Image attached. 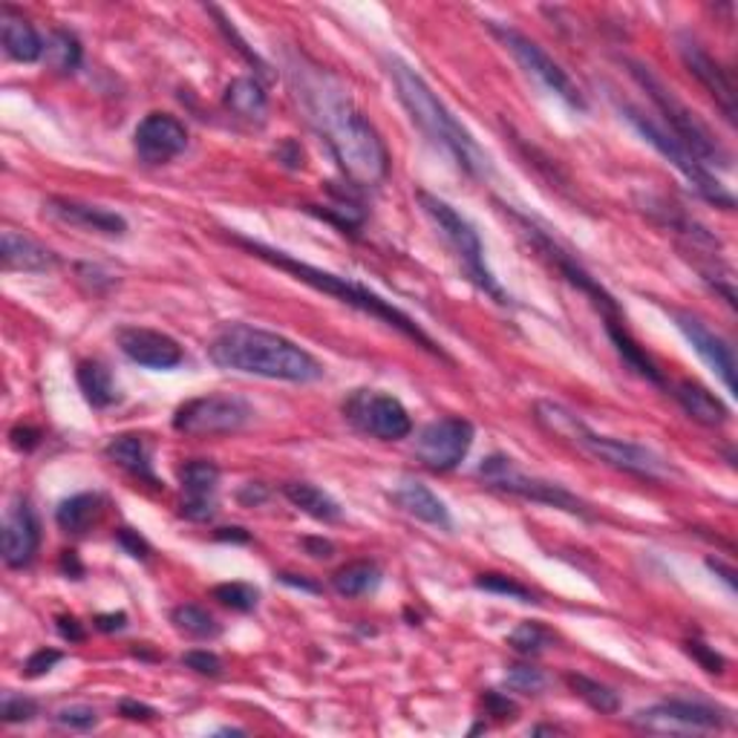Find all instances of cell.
Segmentation results:
<instances>
[{
  "label": "cell",
  "instance_id": "obj_49",
  "mask_svg": "<svg viewBox=\"0 0 738 738\" xmlns=\"http://www.w3.org/2000/svg\"><path fill=\"white\" fill-rule=\"evenodd\" d=\"M9 439H12V448L18 450H32L41 439V432L32 430V427H15V430L9 432Z\"/></svg>",
  "mask_w": 738,
  "mask_h": 738
},
{
  "label": "cell",
  "instance_id": "obj_18",
  "mask_svg": "<svg viewBox=\"0 0 738 738\" xmlns=\"http://www.w3.org/2000/svg\"><path fill=\"white\" fill-rule=\"evenodd\" d=\"M116 343L125 352V359L139 366H148V370H173L185 359L180 343L164 332H157V329L121 327L116 332Z\"/></svg>",
  "mask_w": 738,
  "mask_h": 738
},
{
  "label": "cell",
  "instance_id": "obj_11",
  "mask_svg": "<svg viewBox=\"0 0 738 738\" xmlns=\"http://www.w3.org/2000/svg\"><path fill=\"white\" fill-rule=\"evenodd\" d=\"M343 416L355 430L378 441L407 439L413 432L410 413L404 410V404L378 389H355L343 402Z\"/></svg>",
  "mask_w": 738,
  "mask_h": 738
},
{
  "label": "cell",
  "instance_id": "obj_46",
  "mask_svg": "<svg viewBox=\"0 0 738 738\" xmlns=\"http://www.w3.org/2000/svg\"><path fill=\"white\" fill-rule=\"evenodd\" d=\"M485 707H488V713H491V716L502 718V721H505V718H514V713H516V704L511 702L507 695H500V693H488L485 695Z\"/></svg>",
  "mask_w": 738,
  "mask_h": 738
},
{
  "label": "cell",
  "instance_id": "obj_8",
  "mask_svg": "<svg viewBox=\"0 0 738 738\" xmlns=\"http://www.w3.org/2000/svg\"><path fill=\"white\" fill-rule=\"evenodd\" d=\"M477 477L482 479L488 488H493V491L514 493V496L539 502V505L557 507V511H566V514L591 516L589 505H586L580 496H575V493L566 491V488L557 485V482H548V479H539V477H528V473H523V470L516 468L507 456H500V453L488 456L485 462L479 464Z\"/></svg>",
  "mask_w": 738,
  "mask_h": 738
},
{
  "label": "cell",
  "instance_id": "obj_57",
  "mask_svg": "<svg viewBox=\"0 0 738 738\" xmlns=\"http://www.w3.org/2000/svg\"><path fill=\"white\" fill-rule=\"evenodd\" d=\"M280 580L286 582V586H298V589H307V591H321L318 589V586H314V582H307V580H295V575H280Z\"/></svg>",
  "mask_w": 738,
  "mask_h": 738
},
{
  "label": "cell",
  "instance_id": "obj_48",
  "mask_svg": "<svg viewBox=\"0 0 738 738\" xmlns=\"http://www.w3.org/2000/svg\"><path fill=\"white\" fill-rule=\"evenodd\" d=\"M119 543L125 545L127 552L133 554V557H142V559H145V557H148V554H150V545L145 543V539L139 537V534H136V531H130V528H121V531H119Z\"/></svg>",
  "mask_w": 738,
  "mask_h": 738
},
{
  "label": "cell",
  "instance_id": "obj_55",
  "mask_svg": "<svg viewBox=\"0 0 738 738\" xmlns=\"http://www.w3.org/2000/svg\"><path fill=\"white\" fill-rule=\"evenodd\" d=\"M709 568H713V571H718V575L724 577V582H727L730 589H736V575H732L730 568H724L721 563H718V559H709Z\"/></svg>",
  "mask_w": 738,
  "mask_h": 738
},
{
  "label": "cell",
  "instance_id": "obj_15",
  "mask_svg": "<svg viewBox=\"0 0 738 738\" xmlns=\"http://www.w3.org/2000/svg\"><path fill=\"white\" fill-rule=\"evenodd\" d=\"M730 721L727 713L698 702H664L655 707L641 709L634 724L652 732H695V730H721Z\"/></svg>",
  "mask_w": 738,
  "mask_h": 738
},
{
  "label": "cell",
  "instance_id": "obj_53",
  "mask_svg": "<svg viewBox=\"0 0 738 738\" xmlns=\"http://www.w3.org/2000/svg\"><path fill=\"white\" fill-rule=\"evenodd\" d=\"M58 632L73 643L84 641V629L78 627V620H75V618H58Z\"/></svg>",
  "mask_w": 738,
  "mask_h": 738
},
{
  "label": "cell",
  "instance_id": "obj_12",
  "mask_svg": "<svg viewBox=\"0 0 738 738\" xmlns=\"http://www.w3.org/2000/svg\"><path fill=\"white\" fill-rule=\"evenodd\" d=\"M505 211L511 216H514L516 223H520V228H523L525 237H528L531 243L537 246V252L543 254L545 260L552 263V266H557L559 275L566 277L568 284L575 286V289H580L582 295H586V298H589L591 303H595L597 312L603 314L606 321H623V318H620V309H618V303H614L612 295H609V291H606L603 286L597 284L595 277H591L589 271L582 269L580 263H577L575 257H571V254L563 252V248H559V243L552 237V234H545L537 223H531V216L520 214V211H514V208H505Z\"/></svg>",
  "mask_w": 738,
  "mask_h": 738
},
{
  "label": "cell",
  "instance_id": "obj_25",
  "mask_svg": "<svg viewBox=\"0 0 738 738\" xmlns=\"http://www.w3.org/2000/svg\"><path fill=\"white\" fill-rule=\"evenodd\" d=\"M0 257H3L7 271H50L58 263L55 252H50L26 234L12 232V228H7L0 237Z\"/></svg>",
  "mask_w": 738,
  "mask_h": 738
},
{
  "label": "cell",
  "instance_id": "obj_42",
  "mask_svg": "<svg viewBox=\"0 0 738 738\" xmlns=\"http://www.w3.org/2000/svg\"><path fill=\"white\" fill-rule=\"evenodd\" d=\"M55 721L61 727H69V730H93L98 724L96 709L84 707V704H73V707H64L55 713Z\"/></svg>",
  "mask_w": 738,
  "mask_h": 738
},
{
  "label": "cell",
  "instance_id": "obj_40",
  "mask_svg": "<svg viewBox=\"0 0 738 738\" xmlns=\"http://www.w3.org/2000/svg\"><path fill=\"white\" fill-rule=\"evenodd\" d=\"M477 586H479V589L491 591V595L514 597V600H520V603H537L534 591L525 589L523 582L511 580V577H505V575H479Z\"/></svg>",
  "mask_w": 738,
  "mask_h": 738
},
{
  "label": "cell",
  "instance_id": "obj_20",
  "mask_svg": "<svg viewBox=\"0 0 738 738\" xmlns=\"http://www.w3.org/2000/svg\"><path fill=\"white\" fill-rule=\"evenodd\" d=\"M44 214L58 220V223L69 225V228H82V232L101 234V237H125L127 220L116 211H107L101 205H90V202L64 200V196H50L44 202Z\"/></svg>",
  "mask_w": 738,
  "mask_h": 738
},
{
  "label": "cell",
  "instance_id": "obj_19",
  "mask_svg": "<svg viewBox=\"0 0 738 738\" xmlns=\"http://www.w3.org/2000/svg\"><path fill=\"white\" fill-rule=\"evenodd\" d=\"M681 58H684L686 69L707 87V93L716 98V105L721 107L724 119L736 121V87H732L730 73L718 64L713 55L704 50L695 38H681Z\"/></svg>",
  "mask_w": 738,
  "mask_h": 738
},
{
  "label": "cell",
  "instance_id": "obj_41",
  "mask_svg": "<svg viewBox=\"0 0 738 738\" xmlns=\"http://www.w3.org/2000/svg\"><path fill=\"white\" fill-rule=\"evenodd\" d=\"M38 716V704L32 698H23V695L7 693L3 702H0V721L3 724H23L32 721Z\"/></svg>",
  "mask_w": 738,
  "mask_h": 738
},
{
  "label": "cell",
  "instance_id": "obj_43",
  "mask_svg": "<svg viewBox=\"0 0 738 738\" xmlns=\"http://www.w3.org/2000/svg\"><path fill=\"white\" fill-rule=\"evenodd\" d=\"M182 664H185L188 670L200 672V675H211V678L223 675V661H220L214 652H208V649H194V652H185V655H182Z\"/></svg>",
  "mask_w": 738,
  "mask_h": 738
},
{
  "label": "cell",
  "instance_id": "obj_28",
  "mask_svg": "<svg viewBox=\"0 0 738 738\" xmlns=\"http://www.w3.org/2000/svg\"><path fill=\"white\" fill-rule=\"evenodd\" d=\"M225 107L246 121L263 125L269 116V98L263 93V84L257 78H234L225 87Z\"/></svg>",
  "mask_w": 738,
  "mask_h": 738
},
{
  "label": "cell",
  "instance_id": "obj_4",
  "mask_svg": "<svg viewBox=\"0 0 738 738\" xmlns=\"http://www.w3.org/2000/svg\"><path fill=\"white\" fill-rule=\"evenodd\" d=\"M234 243L246 248V252H252L254 257H260V260L271 263L275 269L289 271V275L295 277V280H300V284L312 286V289L323 291V295H329V298L341 300V303H346V307L359 309V312L370 314V318H375V321L398 329L402 335H407L410 341H416L421 350H427L430 355H439V359L448 361L445 350H441L439 343L432 341L430 335H427L425 329L413 321L410 314H404L402 309H396L393 303H387V300L381 298V295H375V291L366 289V286L355 284V280H350V277H338V275H332V271L314 269V266H309V263L295 260V257H289L286 252H277V248L263 246V243H254V239L234 237Z\"/></svg>",
  "mask_w": 738,
  "mask_h": 738
},
{
  "label": "cell",
  "instance_id": "obj_24",
  "mask_svg": "<svg viewBox=\"0 0 738 738\" xmlns=\"http://www.w3.org/2000/svg\"><path fill=\"white\" fill-rule=\"evenodd\" d=\"M0 41H3V50H7V55L12 61L32 64V61L44 58V41H41V35L12 7H0Z\"/></svg>",
  "mask_w": 738,
  "mask_h": 738
},
{
  "label": "cell",
  "instance_id": "obj_38",
  "mask_svg": "<svg viewBox=\"0 0 738 738\" xmlns=\"http://www.w3.org/2000/svg\"><path fill=\"white\" fill-rule=\"evenodd\" d=\"M505 684H507V689H514V693L539 695L545 689V686H548V678H545V675L537 670V666L516 664V666H507Z\"/></svg>",
  "mask_w": 738,
  "mask_h": 738
},
{
  "label": "cell",
  "instance_id": "obj_45",
  "mask_svg": "<svg viewBox=\"0 0 738 738\" xmlns=\"http://www.w3.org/2000/svg\"><path fill=\"white\" fill-rule=\"evenodd\" d=\"M686 652H689V655H693L707 672H724V657L718 655L716 649H709V646H704V643L693 641V643H686Z\"/></svg>",
  "mask_w": 738,
  "mask_h": 738
},
{
  "label": "cell",
  "instance_id": "obj_56",
  "mask_svg": "<svg viewBox=\"0 0 738 738\" xmlns=\"http://www.w3.org/2000/svg\"><path fill=\"white\" fill-rule=\"evenodd\" d=\"M216 539H239V543H246L248 534L243 528H223L216 531Z\"/></svg>",
  "mask_w": 738,
  "mask_h": 738
},
{
  "label": "cell",
  "instance_id": "obj_2",
  "mask_svg": "<svg viewBox=\"0 0 738 738\" xmlns=\"http://www.w3.org/2000/svg\"><path fill=\"white\" fill-rule=\"evenodd\" d=\"M208 355L223 370L257 378L289 381V384H312L323 378V364L312 352L277 332L248 323H228L220 329L211 341Z\"/></svg>",
  "mask_w": 738,
  "mask_h": 738
},
{
  "label": "cell",
  "instance_id": "obj_22",
  "mask_svg": "<svg viewBox=\"0 0 738 738\" xmlns=\"http://www.w3.org/2000/svg\"><path fill=\"white\" fill-rule=\"evenodd\" d=\"M41 528L32 507L23 500L9 507L3 516V563L9 568H26L35 559Z\"/></svg>",
  "mask_w": 738,
  "mask_h": 738
},
{
  "label": "cell",
  "instance_id": "obj_47",
  "mask_svg": "<svg viewBox=\"0 0 738 738\" xmlns=\"http://www.w3.org/2000/svg\"><path fill=\"white\" fill-rule=\"evenodd\" d=\"M119 713L125 718H130V721H150V718H157V709L142 702H133V698H125L119 704Z\"/></svg>",
  "mask_w": 738,
  "mask_h": 738
},
{
  "label": "cell",
  "instance_id": "obj_51",
  "mask_svg": "<svg viewBox=\"0 0 738 738\" xmlns=\"http://www.w3.org/2000/svg\"><path fill=\"white\" fill-rule=\"evenodd\" d=\"M266 496H269V493H266V488H263L260 482H248V485L239 491V502H243V505H260Z\"/></svg>",
  "mask_w": 738,
  "mask_h": 738
},
{
  "label": "cell",
  "instance_id": "obj_17",
  "mask_svg": "<svg viewBox=\"0 0 738 738\" xmlns=\"http://www.w3.org/2000/svg\"><path fill=\"white\" fill-rule=\"evenodd\" d=\"M133 148L145 164H164L188 148V130L171 113H150L136 127Z\"/></svg>",
  "mask_w": 738,
  "mask_h": 738
},
{
  "label": "cell",
  "instance_id": "obj_26",
  "mask_svg": "<svg viewBox=\"0 0 738 738\" xmlns=\"http://www.w3.org/2000/svg\"><path fill=\"white\" fill-rule=\"evenodd\" d=\"M675 398H678L686 416L698 421V425L721 427L730 421V407L716 393H709L704 384H698V381H681V384H675Z\"/></svg>",
  "mask_w": 738,
  "mask_h": 738
},
{
  "label": "cell",
  "instance_id": "obj_37",
  "mask_svg": "<svg viewBox=\"0 0 738 738\" xmlns=\"http://www.w3.org/2000/svg\"><path fill=\"white\" fill-rule=\"evenodd\" d=\"M211 595L223 606L234 609V612H252L254 606H257V597H260L248 582H223V586H214Z\"/></svg>",
  "mask_w": 738,
  "mask_h": 738
},
{
  "label": "cell",
  "instance_id": "obj_33",
  "mask_svg": "<svg viewBox=\"0 0 738 738\" xmlns=\"http://www.w3.org/2000/svg\"><path fill=\"white\" fill-rule=\"evenodd\" d=\"M82 44H78V38L67 30H55L53 35L46 38L44 44V64L46 69H53V73L69 75L75 69L82 67Z\"/></svg>",
  "mask_w": 738,
  "mask_h": 738
},
{
  "label": "cell",
  "instance_id": "obj_54",
  "mask_svg": "<svg viewBox=\"0 0 738 738\" xmlns=\"http://www.w3.org/2000/svg\"><path fill=\"white\" fill-rule=\"evenodd\" d=\"M61 566H64V571H73L75 580L82 577V566H78V559H75V552H64V557H61Z\"/></svg>",
  "mask_w": 738,
  "mask_h": 738
},
{
  "label": "cell",
  "instance_id": "obj_23",
  "mask_svg": "<svg viewBox=\"0 0 738 738\" xmlns=\"http://www.w3.org/2000/svg\"><path fill=\"white\" fill-rule=\"evenodd\" d=\"M389 496H393V502L402 507L404 514L416 516L418 523H427L432 525V528H445V531L453 525L448 505H445L430 488L416 482V479H402V482L393 488Z\"/></svg>",
  "mask_w": 738,
  "mask_h": 738
},
{
  "label": "cell",
  "instance_id": "obj_9",
  "mask_svg": "<svg viewBox=\"0 0 738 738\" xmlns=\"http://www.w3.org/2000/svg\"><path fill=\"white\" fill-rule=\"evenodd\" d=\"M488 30L493 32V38H500V44L505 46L507 53L514 55L516 64H520L528 75H534L545 90L554 93L557 98H563V101H566L568 107H575V110H586V98H582L580 87L571 82V75L559 67L557 61L545 53L537 41H531L528 35H523L520 30L505 26V23L500 21H488Z\"/></svg>",
  "mask_w": 738,
  "mask_h": 738
},
{
  "label": "cell",
  "instance_id": "obj_5",
  "mask_svg": "<svg viewBox=\"0 0 738 738\" xmlns=\"http://www.w3.org/2000/svg\"><path fill=\"white\" fill-rule=\"evenodd\" d=\"M534 418L543 430H548L557 439L575 445L577 450L589 453L597 462L609 464L614 470H623V473H632L638 479H649V482H657V479L670 477V468L655 450L643 448V445H634V441L612 439V436H600V432L591 430L580 416H575L571 410H566L563 404L554 402H537L534 404Z\"/></svg>",
  "mask_w": 738,
  "mask_h": 738
},
{
  "label": "cell",
  "instance_id": "obj_44",
  "mask_svg": "<svg viewBox=\"0 0 738 738\" xmlns=\"http://www.w3.org/2000/svg\"><path fill=\"white\" fill-rule=\"evenodd\" d=\"M61 657H64V655H61V652H55V649H38L35 655H32L30 661L23 664V675H26V678H41V675H46V672L58 664Z\"/></svg>",
  "mask_w": 738,
  "mask_h": 738
},
{
  "label": "cell",
  "instance_id": "obj_39",
  "mask_svg": "<svg viewBox=\"0 0 738 738\" xmlns=\"http://www.w3.org/2000/svg\"><path fill=\"white\" fill-rule=\"evenodd\" d=\"M552 641V634L545 632L539 623H520V627L511 632L507 643L516 649V652H523V655H539L545 646Z\"/></svg>",
  "mask_w": 738,
  "mask_h": 738
},
{
  "label": "cell",
  "instance_id": "obj_16",
  "mask_svg": "<svg viewBox=\"0 0 738 738\" xmlns=\"http://www.w3.org/2000/svg\"><path fill=\"white\" fill-rule=\"evenodd\" d=\"M672 321L675 327L681 329V335L689 341L695 352H698V359L713 370V373L721 378V384L727 389H736V355H732V346L724 341L721 335H716L702 318H695L689 312H681V309H670Z\"/></svg>",
  "mask_w": 738,
  "mask_h": 738
},
{
  "label": "cell",
  "instance_id": "obj_7",
  "mask_svg": "<svg viewBox=\"0 0 738 738\" xmlns=\"http://www.w3.org/2000/svg\"><path fill=\"white\" fill-rule=\"evenodd\" d=\"M418 205H421V211L430 216V223L436 225L439 237L448 243V248L453 252V257L459 260V266H462V271L468 275L470 284H477L479 291H485L488 298H493L496 303L507 307L511 298H507L505 289L496 284V277H493L491 269H488L485 248H482V239H479L477 228H473V225H470L450 202L427 194V191H418Z\"/></svg>",
  "mask_w": 738,
  "mask_h": 738
},
{
  "label": "cell",
  "instance_id": "obj_30",
  "mask_svg": "<svg viewBox=\"0 0 738 738\" xmlns=\"http://www.w3.org/2000/svg\"><path fill=\"white\" fill-rule=\"evenodd\" d=\"M606 332H609V338H612L614 350H618V355L623 361H627L629 370H634V373L641 375V378L652 381V384H661L664 387V375H661V370L655 366V361L649 359L646 352L638 346V341H634L632 335H629V329L623 321H606Z\"/></svg>",
  "mask_w": 738,
  "mask_h": 738
},
{
  "label": "cell",
  "instance_id": "obj_10",
  "mask_svg": "<svg viewBox=\"0 0 738 738\" xmlns=\"http://www.w3.org/2000/svg\"><path fill=\"white\" fill-rule=\"evenodd\" d=\"M627 119L632 121L634 130H638V133H641L643 139H646V142L657 150V153H661V157L670 159V162L675 164L681 173H684L686 180H689V185H693L695 191L704 196V200L716 202L718 208H727V211L736 205L730 191H727V188L716 180V173L704 171L702 164L695 162V159L686 153L684 145H681L678 139L666 130V127H661L657 121L646 119V116H643L641 110H634V107H627Z\"/></svg>",
  "mask_w": 738,
  "mask_h": 738
},
{
  "label": "cell",
  "instance_id": "obj_52",
  "mask_svg": "<svg viewBox=\"0 0 738 738\" xmlns=\"http://www.w3.org/2000/svg\"><path fill=\"white\" fill-rule=\"evenodd\" d=\"M127 627V614H98L96 618V629L101 632H121Z\"/></svg>",
  "mask_w": 738,
  "mask_h": 738
},
{
  "label": "cell",
  "instance_id": "obj_6",
  "mask_svg": "<svg viewBox=\"0 0 738 738\" xmlns=\"http://www.w3.org/2000/svg\"><path fill=\"white\" fill-rule=\"evenodd\" d=\"M629 73L646 90V96L652 98V105L661 110L664 121L670 125V133L684 145L686 153L702 164L704 171L713 173L716 168H730V153L718 145L716 136L709 133V127L681 98H675V93L666 90L661 78H655V75L649 73V67L634 64V61H629Z\"/></svg>",
  "mask_w": 738,
  "mask_h": 738
},
{
  "label": "cell",
  "instance_id": "obj_35",
  "mask_svg": "<svg viewBox=\"0 0 738 738\" xmlns=\"http://www.w3.org/2000/svg\"><path fill=\"white\" fill-rule=\"evenodd\" d=\"M566 681L568 686H571V693H575L577 698H582L591 709H597V713L614 716L620 709V695L614 693L612 686L600 684V681L589 678V675H575V672H571Z\"/></svg>",
  "mask_w": 738,
  "mask_h": 738
},
{
  "label": "cell",
  "instance_id": "obj_13",
  "mask_svg": "<svg viewBox=\"0 0 738 738\" xmlns=\"http://www.w3.org/2000/svg\"><path fill=\"white\" fill-rule=\"evenodd\" d=\"M254 418L252 404L237 396L191 398L173 413V430L185 436H228L239 432Z\"/></svg>",
  "mask_w": 738,
  "mask_h": 738
},
{
  "label": "cell",
  "instance_id": "obj_21",
  "mask_svg": "<svg viewBox=\"0 0 738 738\" xmlns=\"http://www.w3.org/2000/svg\"><path fill=\"white\" fill-rule=\"evenodd\" d=\"M182 491L188 493L182 514L194 523H205L216 514V485H220V468L211 459H191L180 468Z\"/></svg>",
  "mask_w": 738,
  "mask_h": 738
},
{
  "label": "cell",
  "instance_id": "obj_31",
  "mask_svg": "<svg viewBox=\"0 0 738 738\" xmlns=\"http://www.w3.org/2000/svg\"><path fill=\"white\" fill-rule=\"evenodd\" d=\"M78 387H82L84 398L90 407L96 410H105L110 404L119 402V389H116V381H113L110 370H107L101 361H82L78 364Z\"/></svg>",
  "mask_w": 738,
  "mask_h": 738
},
{
  "label": "cell",
  "instance_id": "obj_27",
  "mask_svg": "<svg viewBox=\"0 0 738 738\" xmlns=\"http://www.w3.org/2000/svg\"><path fill=\"white\" fill-rule=\"evenodd\" d=\"M105 456L113 464H119L121 470H127L130 477L159 488V479L153 473V462H150V445L142 436H130V432L127 436H116L105 448Z\"/></svg>",
  "mask_w": 738,
  "mask_h": 738
},
{
  "label": "cell",
  "instance_id": "obj_32",
  "mask_svg": "<svg viewBox=\"0 0 738 738\" xmlns=\"http://www.w3.org/2000/svg\"><path fill=\"white\" fill-rule=\"evenodd\" d=\"M98 514H101V500L96 493H75V496L61 502L58 511H55V523L67 534H84V531L93 528Z\"/></svg>",
  "mask_w": 738,
  "mask_h": 738
},
{
  "label": "cell",
  "instance_id": "obj_50",
  "mask_svg": "<svg viewBox=\"0 0 738 738\" xmlns=\"http://www.w3.org/2000/svg\"><path fill=\"white\" fill-rule=\"evenodd\" d=\"M303 548H307L309 557H314V559L335 557V545L329 543V539H323V537H307V539H303Z\"/></svg>",
  "mask_w": 738,
  "mask_h": 738
},
{
  "label": "cell",
  "instance_id": "obj_29",
  "mask_svg": "<svg viewBox=\"0 0 738 738\" xmlns=\"http://www.w3.org/2000/svg\"><path fill=\"white\" fill-rule=\"evenodd\" d=\"M284 496L298 511L309 514L312 520H321V523H338L343 516L341 505L327 491H321L318 485H309V482H289V485H284Z\"/></svg>",
  "mask_w": 738,
  "mask_h": 738
},
{
  "label": "cell",
  "instance_id": "obj_14",
  "mask_svg": "<svg viewBox=\"0 0 738 738\" xmlns=\"http://www.w3.org/2000/svg\"><path fill=\"white\" fill-rule=\"evenodd\" d=\"M470 445H473V425L468 418H439L416 436V459L436 473H448L464 462Z\"/></svg>",
  "mask_w": 738,
  "mask_h": 738
},
{
  "label": "cell",
  "instance_id": "obj_34",
  "mask_svg": "<svg viewBox=\"0 0 738 738\" xmlns=\"http://www.w3.org/2000/svg\"><path fill=\"white\" fill-rule=\"evenodd\" d=\"M378 582H381L378 566H375V563H366V559L343 566L341 571H335V577H332V586H335V591L341 597L370 595V591L378 589Z\"/></svg>",
  "mask_w": 738,
  "mask_h": 738
},
{
  "label": "cell",
  "instance_id": "obj_1",
  "mask_svg": "<svg viewBox=\"0 0 738 738\" xmlns=\"http://www.w3.org/2000/svg\"><path fill=\"white\" fill-rule=\"evenodd\" d=\"M291 84L303 101L309 121L327 139L335 162L341 164L343 177L361 188L381 185L389 173L387 145L381 142L378 130L370 125L364 113L352 105L343 84L335 75L321 67L291 69Z\"/></svg>",
  "mask_w": 738,
  "mask_h": 738
},
{
  "label": "cell",
  "instance_id": "obj_3",
  "mask_svg": "<svg viewBox=\"0 0 738 738\" xmlns=\"http://www.w3.org/2000/svg\"><path fill=\"white\" fill-rule=\"evenodd\" d=\"M387 73L389 78H393V84H396L402 105L407 107V113H410L413 125H418V130H421L436 148L445 150V153H448L468 177H477V180L491 177L493 168L488 153L479 148L477 139L468 133V127L456 119L453 113L445 107V101L430 90V84H427L416 69L407 67V64L398 58L387 61Z\"/></svg>",
  "mask_w": 738,
  "mask_h": 738
},
{
  "label": "cell",
  "instance_id": "obj_36",
  "mask_svg": "<svg viewBox=\"0 0 738 738\" xmlns=\"http://www.w3.org/2000/svg\"><path fill=\"white\" fill-rule=\"evenodd\" d=\"M171 620H173V627L180 629V632L191 634V638H196V641H208V638H216V634H220V623H216V620L211 618L202 606H194V603L177 606V609L171 612Z\"/></svg>",
  "mask_w": 738,
  "mask_h": 738
}]
</instances>
